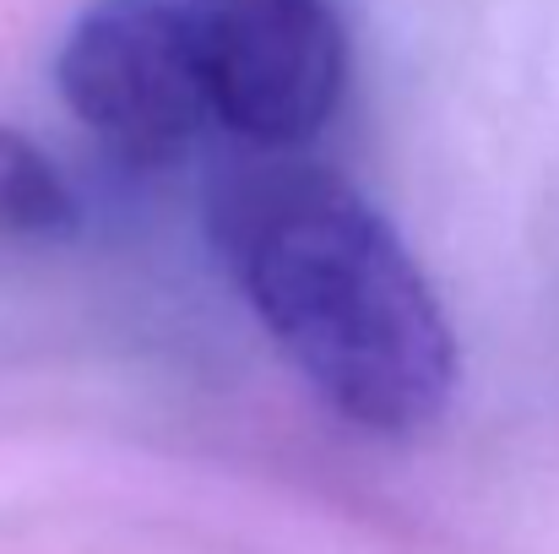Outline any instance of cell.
<instances>
[{
    "mask_svg": "<svg viewBox=\"0 0 559 554\" xmlns=\"http://www.w3.org/2000/svg\"><path fill=\"white\" fill-rule=\"evenodd\" d=\"M212 239L332 413L370 435H418L451 408L456 332L402 234L348 180L255 148L212 185Z\"/></svg>",
    "mask_w": 559,
    "mask_h": 554,
    "instance_id": "1",
    "label": "cell"
},
{
    "mask_svg": "<svg viewBox=\"0 0 559 554\" xmlns=\"http://www.w3.org/2000/svg\"><path fill=\"white\" fill-rule=\"evenodd\" d=\"M55 82L76 126L126 169L186 158L212 120L195 55L169 0H98L60 44Z\"/></svg>",
    "mask_w": 559,
    "mask_h": 554,
    "instance_id": "3",
    "label": "cell"
},
{
    "mask_svg": "<svg viewBox=\"0 0 559 554\" xmlns=\"http://www.w3.org/2000/svg\"><path fill=\"white\" fill-rule=\"evenodd\" d=\"M212 120L239 142L299 153L348 93V27L332 0H169Z\"/></svg>",
    "mask_w": 559,
    "mask_h": 554,
    "instance_id": "2",
    "label": "cell"
},
{
    "mask_svg": "<svg viewBox=\"0 0 559 554\" xmlns=\"http://www.w3.org/2000/svg\"><path fill=\"white\" fill-rule=\"evenodd\" d=\"M82 223L76 190L66 175L11 126H0V239L60 245Z\"/></svg>",
    "mask_w": 559,
    "mask_h": 554,
    "instance_id": "4",
    "label": "cell"
}]
</instances>
